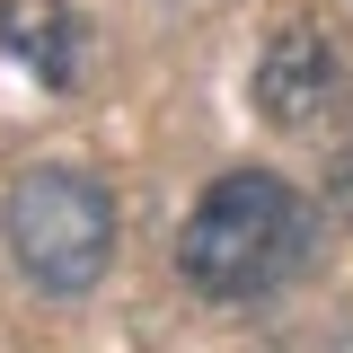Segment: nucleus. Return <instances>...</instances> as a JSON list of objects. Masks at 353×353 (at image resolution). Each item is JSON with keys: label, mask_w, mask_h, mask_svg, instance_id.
Wrapping results in <instances>:
<instances>
[{"label": "nucleus", "mask_w": 353, "mask_h": 353, "mask_svg": "<svg viewBox=\"0 0 353 353\" xmlns=\"http://www.w3.org/2000/svg\"><path fill=\"white\" fill-rule=\"evenodd\" d=\"M0 239H9V256L36 292L80 301L115 265V194L88 168H27L0 194Z\"/></svg>", "instance_id": "2"}, {"label": "nucleus", "mask_w": 353, "mask_h": 353, "mask_svg": "<svg viewBox=\"0 0 353 353\" xmlns=\"http://www.w3.org/2000/svg\"><path fill=\"white\" fill-rule=\"evenodd\" d=\"M318 248V212L292 176L230 168L203 185V203L176 230V274L203 301H274Z\"/></svg>", "instance_id": "1"}, {"label": "nucleus", "mask_w": 353, "mask_h": 353, "mask_svg": "<svg viewBox=\"0 0 353 353\" xmlns=\"http://www.w3.org/2000/svg\"><path fill=\"white\" fill-rule=\"evenodd\" d=\"M327 106H336V44H327V27H309V18L274 27V44L256 53V115L274 132H309Z\"/></svg>", "instance_id": "3"}, {"label": "nucleus", "mask_w": 353, "mask_h": 353, "mask_svg": "<svg viewBox=\"0 0 353 353\" xmlns=\"http://www.w3.org/2000/svg\"><path fill=\"white\" fill-rule=\"evenodd\" d=\"M0 53L27 62L44 88H71L80 80V18H71V0H0Z\"/></svg>", "instance_id": "4"}]
</instances>
